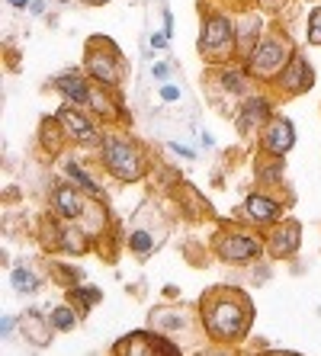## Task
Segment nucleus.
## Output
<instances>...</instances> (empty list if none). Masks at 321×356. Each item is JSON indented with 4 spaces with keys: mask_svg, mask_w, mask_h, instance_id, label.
Instances as JSON below:
<instances>
[{
    "mask_svg": "<svg viewBox=\"0 0 321 356\" xmlns=\"http://www.w3.org/2000/svg\"><path fill=\"white\" fill-rule=\"evenodd\" d=\"M203 321H206L209 337L228 343V340L244 337L247 324H251V308L235 292H209L203 298Z\"/></svg>",
    "mask_w": 321,
    "mask_h": 356,
    "instance_id": "f257e3e1",
    "label": "nucleus"
},
{
    "mask_svg": "<svg viewBox=\"0 0 321 356\" xmlns=\"http://www.w3.org/2000/svg\"><path fill=\"white\" fill-rule=\"evenodd\" d=\"M100 161L107 167V174L116 177L119 183H139L148 174V154L135 138L123 132H103L100 135Z\"/></svg>",
    "mask_w": 321,
    "mask_h": 356,
    "instance_id": "f03ea898",
    "label": "nucleus"
},
{
    "mask_svg": "<svg viewBox=\"0 0 321 356\" xmlns=\"http://www.w3.org/2000/svg\"><path fill=\"white\" fill-rule=\"evenodd\" d=\"M238 51V35H235V19L225 17L222 10H206L203 13V29H199V55L209 65H231Z\"/></svg>",
    "mask_w": 321,
    "mask_h": 356,
    "instance_id": "7ed1b4c3",
    "label": "nucleus"
},
{
    "mask_svg": "<svg viewBox=\"0 0 321 356\" xmlns=\"http://www.w3.org/2000/svg\"><path fill=\"white\" fill-rule=\"evenodd\" d=\"M296 55L292 42L280 33V29H264V35L257 39L254 51L244 58V67L251 71L254 81H273L283 74V67L289 65V58Z\"/></svg>",
    "mask_w": 321,
    "mask_h": 356,
    "instance_id": "20e7f679",
    "label": "nucleus"
},
{
    "mask_svg": "<svg viewBox=\"0 0 321 356\" xmlns=\"http://www.w3.org/2000/svg\"><path fill=\"white\" fill-rule=\"evenodd\" d=\"M84 74L91 77V81L103 83V87H119V81L125 77V61L123 55H119V49H116L109 39H103V35H93L91 42H87V58H84Z\"/></svg>",
    "mask_w": 321,
    "mask_h": 356,
    "instance_id": "39448f33",
    "label": "nucleus"
},
{
    "mask_svg": "<svg viewBox=\"0 0 321 356\" xmlns=\"http://www.w3.org/2000/svg\"><path fill=\"white\" fill-rule=\"evenodd\" d=\"M212 248H215V257L225 260V264H254L264 254V241L238 228V232H219Z\"/></svg>",
    "mask_w": 321,
    "mask_h": 356,
    "instance_id": "423d86ee",
    "label": "nucleus"
},
{
    "mask_svg": "<svg viewBox=\"0 0 321 356\" xmlns=\"http://www.w3.org/2000/svg\"><path fill=\"white\" fill-rule=\"evenodd\" d=\"M55 119L61 122L65 135L77 145H100V132H97V122L84 106H75V103H68V106H58L55 109Z\"/></svg>",
    "mask_w": 321,
    "mask_h": 356,
    "instance_id": "0eeeda50",
    "label": "nucleus"
},
{
    "mask_svg": "<svg viewBox=\"0 0 321 356\" xmlns=\"http://www.w3.org/2000/svg\"><path fill=\"white\" fill-rule=\"evenodd\" d=\"M49 202H52V212L58 218H65V222H77V218L87 212V196L81 193V186L68 180H55L52 183V193H49Z\"/></svg>",
    "mask_w": 321,
    "mask_h": 356,
    "instance_id": "6e6552de",
    "label": "nucleus"
},
{
    "mask_svg": "<svg viewBox=\"0 0 321 356\" xmlns=\"http://www.w3.org/2000/svg\"><path fill=\"white\" fill-rule=\"evenodd\" d=\"M292 145H296V125L283 116H273L260 132V151L273 158H286Z\"/></svg>",
    "mask_w": 321,
    "mask_h": 356,
    "instance_id": "1a4fd4ad",
    "label": "nucleus"
},
{
    "mask_svg": "<svg viewBox=\"0 0 321 356\" xmlns=\"http://www.w3.org/2000/svg\"><path fill=\"white\" fill-rule=\"evenodd\" d=\"M270 122V99L264 97H247L238 106V116H235V125H238V135L251 138V135L264 132V125Z\"/></svg>",
    "mask_w": 321,
    "mask_h": 356,
    "instance_id": "9d476101",
    "label": "nucleus"
},
{
    "mask_svg": "<svg viewBox=\"0 0 321 356\" xmlns=\"http://www.w3.org/2000/svg\"><path fill=\"white\" fill-rule=\"evenodd\" d=\"M299 241H302V228H299V222H292V218H286V222H276L270 225V234H267V250H270L273 257H289V254H296L299 250Z\"/></svg>",
    "mask_w": 321,
    "mask_h": 356,
    "instance_id": "9b49d317",
    "label": "nucleus"
},
{
    "mask_svg": "<svg viewBox=\"0 0 321 356\" xmlns=\"http://www.w3.org/2000/svg\"><path fill=\"white\" fill-rule=\"evenodd\" d=\"M276 83H280V90L289 93V97H296V93H305L308 87L315 83V74H312V65L302 58V55H292L289 58V65L283 67V74L276 77Z\"/></svg>",
    "mask_w": 321,
    "mask_h": 356,
    "instance_id": "f8f14e48",
    "label": "nucleus"
},
{
    "mask_svg": "<svg viewBox=\"0 0 321 356\" xmlns=\"http://www.w3.org/2000/svg\"><path fill=\"white\" fill-rule=\"evenodd\" d=\"M241 209L254 225H267V228L283 218V202L276 196H270V193H251Z\"/></svg>",
    "mask_w": 321,
    "mask_h": 356,
    "instance_id": "ddd939ff",
    "label": "nucleus"
},
{
    "mask_svg": "<svg viewBox=\"0 0 321 356\" xmlns=\"http://www.w3.org/2000/svg\"><path fill=\"white\" fill-rule=\"evenodd\" d=\"M55 90L75 103V106H91V93H93V81L87 74H77V71H68V74H58L55 77Z\"/></svg>",
    "mask_w": 321,
    "mask_h": 356,
    "instance_id": "4468645a",
    "label": "nucleus"
},
{
    "mask_svg": "<svg viewBox=\"0 0 321 356\" xmlns=\"http://www.w3.org/2000/svg\"><path fill=\"white\" fill-rule=\"evenodd\" d=\"M247 81H251V71H247L244 65H241V67L219 65V87H222V90L241 97V93H247Z\"/></svg>",
    "mask_w": 321,
    "mask_h": 356,
    "instance_id": "2eb2a0df",
    "label": "nucleus"
},
{
    "mask_svg": "<svg viewBox=\"0 0 321 356\" xmlns=\"http://www.w3.org/2000/svg\"><path fill=\"white\" fill-rule=\"evenodd\" d=\"M109 87H103V83L93 81V93H91V106H87V113L97 119H103V122H113L116 119V106L119 103H113V97H109Z\"/></svg>",
    "mask_w": 321,
    "mask_h": 356,
    "instance_id": "dca6fc26",
    "label": "nucleus"
},
{
    "mask_svg": "<svg viewBox=\"0 0 321 356\" xmlns=\"http://www.w3.org/2000/svg\"><path fill=\"white\" fill-rule=\"evenodd\" d=\"M65 177H68L71 183H75V186H81V190L87 193V196L103 199V186H100V183L93 180V177L87 174V170H84V167L77 164L75 158H68V161H65Z\"/></svg>",
    "mask_w": 321,
    "mask_h": 356,
    "instance_id": "f3484780",
    "label": "nucleus"
},
{
    "mask_svg": "<svg viewBox=\"0 0 321 356\" xmlns=\"http://www.w3.org/2000/svg\"><path fill=\"white\" fill-rule=\"evenodd\" d=\"M65 138H68V135H65V129H61V122H58L55 116L42 122V132H39L42 151H49V154H58V151H61V141H65Z\"/></svg>",
    "mask_w": 321,
    "mask_h": 356,
    "instance_id": "a211bd4d",
    "label": "nucleus"
},
{
    "mask_svg": "<svg viewBox=\"0 0 321 356\" xmlns=\"http://www.w3.org/2000/svg\"><path fill=\"white\" fill-rule=\"evenodd\" d=\"M151 324H155V327H161V331H180V327H187V324H189V318H187V312L157 308L155 315H151Z\"/></svg>",
    "mask_w": 321,
    "mask_h": 356,
    "instance_id": "6ab92c4d",
    "label": "nucleus"
},
{
    "mask_svg": "<svg viewBox=\"0 0 321 356\" xmlns=\"http://www.w3.org/2000/svg\"><path fill=\"white\" fill-rule=\"evenodd\" d=\"M84 228H71V225H68V228H61V232H58V248L61 250H68V254H84V250H87V238H84Z\"/></svg>",
    "mask_w": 321,
    "mask_h": 356,
    "instance_id": "aec40b11",
    "label": "nucleus"
},
{
    "mask_svg": "<svg viewBox=\"0 0 321 356\" xmlns=\"http://www.w3.org/2000/svg\"><path fill=\"white\" fill-rule=\"evenodd\" d=\"M129 248H132V254H139V257H148L151 250L157 248V238L148 232V228H132V234H129Z\"/></svg>",
    "mask_w": 321,
    "mask_h": 356,
    "instance_id": "412c9836",
    "label": "nucleus"
},
{
    "mask_svg": "<svg viewBox=\"0 0 321 356\" xmlns=\"http://www.w3.org/2000/svg\"><path fill=\"white\" fill-rule=\"evenodd\" d=\"M10 286L17 292H36L39 289V276L33 273V266H17V270L10 273Z\"/></svg>",
    "mask_w": 321,
    "mask_h": 356,
    "instance_id": "4be33fe9",
    "label": "nucleus"
},
{
    "mask_svg": "<svg viewBox=\"0 0 321 356\" xmlns=\"http://www.w3.org/2000/svg\"><path fill=\"white\" fill-rule=\"evenodd\" d=\"M49 321H52L55 331H71V327L77 324V318H75V312H71L68 305H58V308H52L49 312Z\"/></svg>",
    "mask_w": 321,
    "mask_h": 356,
    "instance_id": "5701e85b",
    "label": "nucleus"
},
{
    "mask_svg": "<svg viewBox=\"0 0 321 356\" xmlns=\"http://www.w3.org/2000/svg\"><path fill=\"white\" fill-rule=\"evenodd\" d=\"M308 42L321 45V7H315L312 17H308Z\"/></svg>",
    "mask_w": 321,
    "mask_h": 356,
    "instance_id": "b1692460",
    "label": "nucleus"
},
{
    "mask_svg": "<svg viewBox=\"0 0 321 356\" xmlns=\"http://www.w3.org/2000/svg\"><path fill=\"white\" fill-rule=\"evenodd\" d=\"M151 343H155L157 353H164V356H180V350L173 347V343H167L164 337H151Z\"/></svg>",
    "mask_w": 321,
    "mask_h": 356,
    "instance_id": "393cba45",
    "label": "nucleus"
},
{
    "mask_svg": "<svg viewBox=\"0 0 321 356\" xmlns=\"http://www.w3.org/2000/svg\"><path fill=\"white\" fill-rule=\"evenodd\" d=\"M161 99L164 103H177L180 99V87L177 83H161Z\"/></svg>",
    "mask_w": 321,
    "mask_h": 356,
    "instance_id": "a878e982",
    "label": "nucleus"
},
{
    "mask_svg": "<svg viewBox=\"0 0 321 356\" xmlns=\"http://www.w3.org/2000/svg\"><path fill=\"white\" fill-rule=\"evenodd\" d=\"M151 74H155L157 81H167V77H171V65H167V61H155V65H151Z\"/></svg>",
    "mask_w": 321,
    "mask_h": 356,
    "instance_id": "bb28decb",
    "label": "nucleus"
},
{
    "mask_svg": "<svg viewBox=\"0 0 321 356\" xmlns=\"http://www.w3.org/2000/svg\"><path fill=\"white\" fill-rule=\"evenodd\" d=\"M171 151H173V154H180V158H187V161L196 158V151L187 148V145H180V141H171Z\"/></svg>",
    "mask_w": 321,
    "mask_h": 356,
    "instance_id": "cd10ccee",
    "label": "nucleus"
},
{
    "mask_svg": "<svg viewBox=\"0 0 321 356\" xmlns=\"http://www.w3.org/2000/svg\"><path fill=\"white\" fill-rule=\"evenodd\" d=\"M151 49H155V51H164L167 49V35L164 33H155V35H151Z\"/></svg>",
    "mask_w": 321,
    "mask_h": 356,
    "instance_id": "c85d7f7f",
    "label": "nucleus"
},
{
    "mask_svg": "<svg viewBox=\"0 0 321 356\" xmlns=\"http://www.w3.org/2000/svg\"><path fill=\"white\" fill-rule=\"evenodd\" d=\"M13 327H17V318H10V315L0 318V334H3V337H7V334L13 331Z\"/></svg>",
    "mask_w": 321,
    "mask_h": 356,
    "instance_id": "c756f323",
    "label": "nucleus"
},
{
    "mask_svg": "<svg viewBox=\"0 0 321 356\" xmlns=\"http://www.w3.org/2000/svg\"><path fill=\"white\" fill-rule=\"evenodd\" d=\"M164 35H167V39L173 35V13H171V10H164Z\"/></svg>",
    "mask_w": 321,
    "mask_h": 356,
    "instance_id": "7c9ffc66",
    "label": "nucleus"
},
{
    "mask_svg": "<svg viewBox=\"0 0 321 356\" xmlns=\"http://www.w3.org/2000/svg\"><path fill=\"white\" fill-rule=\"evenodd\" d=\"M29 7H33V13H36V17H42V13H45V0H33Z\"/></svg>",
    "mask_w": 321,
    "mask_h": 356,
    "instance_id": "2f4dec72",
    "label": "nucleus"
},
{
    "mask_svg": "<svg viewBox=\"0 0 321 356\" xmlns=\"http://www.w3.org/2000/svg\"><path fill=\"white\" fill-rule=\"evenodd\" d=\"M7 3H10V7H13V10H23V7H29L33 0H7Z\"/></svg>",
    "mask_w": 321,
    "mask_h": 356,
    "instance_id": "473e14b6",
    "label": "nucleus"
}]
</instances>
